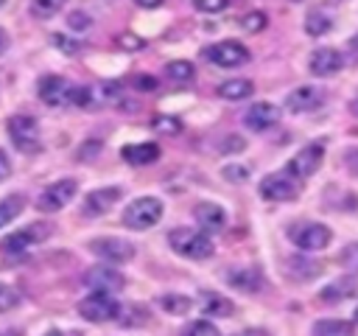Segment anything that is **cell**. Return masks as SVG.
Here are the masks:
<instances>
[{
	"instance_id": "obj_48",
	"label": "cell",
	"mask_w": 358,
	"mask_h": 336,
	"mask_svg": "<svg viewBox=\"0 0 358 336\" xmlns=\"http://www.w3.org/2000/svg\"><path fill=\"white\" fill-rule=\"evenodd\" d=\"M45 336H84V333H78V330H48Z\"/></svg>"
},
{
	"instance_id": "obj_24",
	"label": "cell",
	"mask_w": 358,
	"mask_h": 336,
	"mask_svg": "<svg viewBox=\"0 0 358 336\" xmlns=\"http://www.w3.org/2000/svg\"><path fill=\"white\" fill-rule=\"evenodd\" d=\"M333 28V14L330 11H324V8H310L308 11V17H305V31L310 34V36H322V34H327Z\"/></svg>"
},
{
	"instance_id": "obj_19",
	"label": "cell",
	"mask_w": 358,
	"mask_h": 336,
	"mask_svg": "<svg viewBox=\"0 0 358 336\" xmlns=\"http://www.w3.org/2000/svg\"><path fill=\"white\" fill-rule=\"evenodd\" d=\"M193 216H196L199 227L210 230V232H215V230H221L227 224V210L221 204H215V202H199L193 207Z\"/></svg>"
},
{
	"instance_id": "obj_9",
	"label": "cell",
	"mask_w": 358,
	"mask_h": 336,
	"mask_svg": "<svg viewBox=\"0 0 358 336\" xmlns=\"http://www.w3.org/2000/svg\"><path fill=\"white\" fill-rule=\"evenodd\" d=\"M90 252L98 255V258H103L106 263H126V260H131V258L137 255V249H134L131 241H126V238H115V235L90 241Z\"/></svg>"
},
{
	"instance_id": "obj_7",
	"label": "cell",
	"mask_w": 358,
	"mask_h": 336,
	"mask_svg": "<svg viewBox=\"0 0 358 336\" xmlns=\"http://www.w3.org/2000/svg\"><path fill=\"white\" fill-rule=\"evenodd\" d=\"M78 314L87 322H112L120 314V302L112 294H98L95 291V294H90L78 302Z\"/></svg>"
},
{
	"instance_id": "obj_23",
	"label": "cell",
	"mask_w": 358,
	"mask_h": 336,
	"mask_svg": "<svg viewBox=\"0 0 358 336\" xmlns=\"http://www.w3.org/2000/svg\"><path fill=\"white\" fill-rule=\"evenodd\" d=\"M227 280H229V286H235V288H241V291H257V288L263 286L257 269H232V272L227 274Z\"/></svg>"
},
{
	"instance_id": "obj_29",
	"label": "cell",
	"mask_w": 358,
	"mask_h": 336,
	"mask_svg": "<svg viewBox=\"0 0 358 336\" xmlns=\"http://www.w3.org/2000/svg\"><path fill=\"white\" fill-rule=\"evenodd\" d=\"M117 322H120L123 328H143V325L148 322V311H145V308H140V305H129V308H120V314H117Z\"/></svg>"
},
{
	"instance_id": "obj_49",
	"label": "cell",
	"mask_w": 358,
	"mask_h": 336,
	"mask_svg": "<svg viewBox=\"0 0 358 336\" xmlns=\"http://www.w3.org/2000/svg\"><path fill=\"white\" fill-rule=\"evenodd\" d=\"M137 6H143V8H157V6H162V0H134Z\"/></svg>"
},
{
	"instance_id": "obj_5",
	"label": "cell",
	"mask_w": 358,
	"mask_h": 336,
	"mask_svg": "<svg viewBox=\"0 0 358 336\" xmlns=\"http://www.w3.org/2000/svg\"><path fill=\"white\" fill-rule=\"evenodd\" d=\"M322 160H324V143L316 140V143L302 146V148L288 160L285 171H288L291 176H296V179H308V176H313V174L319 171Z\"/></svg>"
},
{
	"instance_id": "obj_15",
	"label": "cell",
	"mask_w": 358,
	"mask_h": 336,
	"mask_svg": "<svg viewBox=\"0 0 358 336\" xmlns=\"http://www.w3.org/2000/svg\"><path fill=\"white\" fill-rule=\"evenodd\" d=\"M120 196H123L120 188H98V190H90L87 199H84V204H81V213L90 216V218H98V216L109 213L112 204H115Z\"/></svg>"
},
{
	"instance_id": "obj_17",
	"label": "cell",
	"mask_w": 358,
	"mask_h": 336,
	"mask_svg": "<svg viewBox=\"0 0 358 336\" xmlns=\"http://www.w3.org/2000/svg\"><path fill=\"white\" fill-rule=\"evenodd\" d=\"M344 67V56L336 48H316L310 53V73L313 76H333Z\"/></svg>"
},
{
	"instance_id": "obj_1",
	"label": "cell",
	"mask_w": 358,
	"mask_h": 336,
	"mask_svg": "<svg viewBox=\"0 0 358 336\" xmlns=\"http://www.w3.org/2000/svg\"><path fill=\"white\" fill-rule=\"evenodd\" d=\"M168 244H171L173 252H179L187 260H207L215 252L213 241L201 230H193V227H176V230H171L168 232Z\"/></svg>"
},
{
	"instance_id": "obj_50",
	"label": "cell",
	"mask_w": 358,
	"mask_h": 336,
	"mask_svg": "<svg viewBox=\"0 0 358 336\" xmlns=\"http://www.w3.org/2000/svg\"><path fill=\"white\" fill-rule=\"evenodd\" d=\"M6 50H8V34H6L3 28H0V56H3Z\"/></svg>"
},
{
	"instance_id": "obj_47",
	"label": "cell",
	"mask_w": 358,
	"mask_h": 336,
	"mask_svg": "<svg viewBox=\"0 0 358 336\" xmlns=\"http://www.w3.org/2000/svg\"><path fill=\"white\" fill-rule=\"evenodd\" d=\"M238 336H271V333L263 330V328H249V330H243V333H238Z\"/></svg>"
},
{
	"instance_id": "obj_45",
	"label": "cell",
	"mask_w": 358,
	"mask_h": 336,
	"mask_svg": "<svg viewBox=\"0 0 358 336\" xmlns=\"http://www.w3.org/2000/svg\"><path fill=\"white\" fill-rule=\"evenodd\" d=\"M8 174H11V162H8L6 151H0V182H3V179H8Z\"/></svg>"
},
{
	"instance_id": "obj_8",
	"label": "cell",
	"mask_w": 358,
	"mask_h": 336,
	"mask_svg": "<svg viewBox=\"0 0 358 336\" xmlns=\"http://www.w3.org/2000/svg\"><path fill=\"white\" fill-rule=\"evenodd\" d=\"M201 56L210 62V64H218V67H238L243 62H249V50L235 42V39H224V42H215V45H207L201 50Z\"/></svg>"
},
{
	"instance_id": "obj_34",
	"label": "cell",
	"mask_w": 358,
	"mask_h": 336,
	"mask_svg": "<svg viewBox=\"0 0 358 336\" xmlns=\"http://www.w3.org/2000/svg\"><path fill=\"white\" fill-rule=\"evenodd\" d=\"M352 274H358V241L355 244H347L344 249H341V258H338Z\"/></svg>"
},
{
	"instance_id": "obj_3",
	"label": "cell",
	"mask_w": 358,
	"mask_h": 336,
	"mask_svg": "<svg viewBox=\"0 0 358 336\" xmlns=\"http://www.w3.org/2000/svg\"><path fill=\"white\" fill-rule=\"evenodd\" d=\"M159 218H162V202H159L157 196H140V199H134V202L126 207V213H123V224H126L129 230H148V227H154Z\"/></svg>"
},
{
	"instance_id": "obj_41",
	"label": "cell",
	"mask_w": 358,
	"mask_h": 336,
	"mask_svg": "<svg viewBox=\"0 0 358 336\" xmlns=\"http://www.w3.org/2000/svg\"><path fill=\"white\" fill-rule=\"evenodd\" d=\"M224 176L232 179V182H243V179L249 176V168H246V165H227V168H224Z\"/></svg>"
},
{
	"instance_id": "obj_14",
	"label": "cell",
	"mask_w": 358,
	"mask_h": 336,
	"mask_svg": "<svg viewBox=\"0 0 358 336\" xmlns=\"http://www.w3.org/2000/svg\"><path fill=\"white\" fill-rule=\"evenodd\" d=\"M84 283L92 291H98V294H112V291H120L126 286L123 274L115 272L112 266H92V269H87L84 272Z\"/></svg>"
},
{
	"instance_id": "obj_46",
	"label": "cell",
	"mask_w": 358,
	"mask_h": 336,
	"mask_svg": "<svg viewBox=\"0 0 358 336\" xmlns=\"http://www.w3.org/2000/svg\"><path fill=\"white\" fill-rule=\"evenodd\" d=\"M344 162H347V165H350V168H352V171L358 174V148H352V151H350V154L344 157Z\"/></svg>"
},
{
	"instance_id": "obj_4",
	"label": "cell",
	"mask_w": 358,
	"mask_h": 336,
	"mask_svg": "<svg viewBox=\"0 0 358 336\" xmlns=\"http://www.w3.org/2000/svg\"><path fill=\"white\" fill-rule=\"evenodd\" d=\"M288 238L299 246V249H308V252H316V249H324L333 238L330 227L319 224V221H296L288 227Z\"/></svg>"
},
{
	"instance_id": "obj_27",
	"label": "cell",
	"mask_w": 358,
	"mask_h": 336,
	"mask_svg": "<svg viewBox=\"0 0 358 336\" xmlns=\"http://www.w3.org/2000/svg\"><path fill=\"white\" fill-rule=\"evenodd\" d=\"M157 305L165 311V314H173V316H185L190 308H193V300L187 294H162L157 300Z\"/></svg>"
},
{
	"instance_id": "obj_52",
	"label": "cell",
	"mask_w": 358,
	"mask_h": 336,
	"mask_svg": "<svg viewBox=\"0 0 358 336\" xmlns=\"http://www.w3.org/2000/svg\"><path fill=\"white\" fill-rule=\"evenodd\" d=\"M0 336H22V333H17V330H6V333H0Z\"/></svg>"
},
{
	"instance_id": "obj_43",
	"label": "cell",
	"mask_w": 358,
	"mask_h": 336,
	"mask_svg": "<svg viewBox=\"0 0 358 336\" xmlns=\"http://www.w3.org/2000/svg\"><path fill=\"white\" fill-rule=\"evenodd\" d=\"M134 84H137L140 90H154V87H157V78H151V76L143 73V76H134Z\"/></svg>"
},
{
	"instance_id": "obj_18",
	"label": "cell",
	"mask_w": 358,
	"mask_h": 336,
	"mask_svg": "<svg viewBox=\"0 0 358 336\" xmlns=\"http://www.w3.org/2000/svg\"><path fill=\"white\" fill-rule=\"evenodd\" d=\"M355 294H358V280H355V274H344V277L330 280V283L319 291V300H322V302H341V300L355 297Z\"/></svg>"
},
{
	"instance_id": "obj_54",
	"label": "cell",
	"mask_w": 358,
	"mask_h": 336,
	"mask_svg": "<svg viewBox=\"0 0 358 336\" xmlns=\"http://www.w3.org/2000/svg\"><path fill=\"white\" fill-rule=\"evenodd\" d=\"M352 319H355V322H358V308H355V314H352Z\"/></svg>"
},
{
	"instance_id": "obj_38",
	"label": "cell",
	"mask_w": 358,
	"mask_h": 336,
	"mask_svg": "<svg viewBox=\"0 0 358 336\" xmlns=\"http://www.w3.org/2000/svg\"><path fill=\"white\" fill-rule=\"evenodd\" d=\"M53 45L59 48V50H64V53H78L81 50V42H76V39H64L62 34H53Z\"/></svg>"
},
{
	"instance_id": "obj_22",
	"label": "cell",
	"mask_w": 358,
	"mask_h": 336,
	"mask_svg": "<svg viewBox=\"0 0 358 336\" xmlns=\"http://www.w3.org/2000/svg\"><path fill=\"white\" fill-rule=\"evenodd\" d=\"M255 92V84L249 78H227L224 84H218V95L224 101H243Z\"/></svg>"
},
{
	"instance_id": "obj_25",
	"label": "cell",
	"mask_w": 358,
	"mask_h": 336,
	"mask_svg": "<svg viewBox=\"0 0 358 336\" xmlns=\"http://www.w3.org/2000/svg\"><path fill=\"white\" fill-rule=\"evenodd\" d=\"M319 272H322V263H316V260H310V258L294 255V258L288 260V274H291L294 280H310V277H316Z\"/></svg>"
},
{
	"instance_id": "obj_6",
	"label": "cell",
	"mask_w": 358,
	"mask_h": 336,
	"mask_svg": "<svg viewBox=\"0 0 358 336\" xmlns=\"http://www.w3.org/2000/svg\"><path fill=\"white\" fill-rule=\"evenodd\" d=\"M260 196L268 202H291L299 196V179L291 176L288 171H274L263 176L260 182Z\"/></svg>"
},
{
	"instance_id": "obj_13",
	"label": "cell",
	"mask_w": 358,
	"mask_h": 336,
	"mask_svg": "<svg viewBox=\"0 0 358 336\" xmlns=\"http://www.w3.org/2000/svg\"><path fill=\"white\" fill-rule=\"evenodd\" d=\"M324 104V90L322 87H313V84H305V87H296L288 92L285 98V109L294 112V115H302V112H313Z\"/></svg>"
},
{
	"instance_id": "obj_12",
	"label": "cell",
	"mask_w": 358,
	"mask_h": 336,
	"mask_svg": "<svg viewBox=\"0 0 358 336\" xmlns=\"http://www.w3.org/2000/svg\"><path fill=\"white\" fill-rule=\"evenodd\" d=\"M50 232H53L50 224H45V221H34V224H28L25 230H17V232H11L8 238H3L0 249H6V252H22L25 246L45 241Z\"/></svg>"
},
{
	"instance_id": "obj_10",
	"label": "cell",
	"mask_w": 358,
	"mask_h": 336,
	"mask_svg": "<svg viewBox=\"0 0 358 336\" xmlns=\"http://www.w3.org/2000/svg\"><path fill=\"white\" fill-rule=\"evenodd\" d=\"M76 190H78V182H76V179H59V182L48 185V188L36 196V207H39L42 213H56V210H62V207L76 196Z\"/></svg>"
},
{
	"instance_id": "obj_2",
	"label": "cell",
	"mask_w": 358,
	"mask_h": 336,
	"mask_svg": "<svg viewBox=\"0 0 358 336\" xmlns=\"http://www.w3.org/2000/svg\"><path fill=\"white\" fill-rule=\"evenodd\" d=\"M6 129H8V137H11V143L17 146V151H22V154H36V151L42 148L36 118H31V115H11L8 123H6Z\"/></svg>"
},
{
	"instance_id": "obj_16",
	"label": "cell",
	"mask_w": 358,
	"mask_h": 336,
	"mask_svg": "<svg viewBox=\"0 0 358 336\" xmlns=\"http://www.w3.org/2000/svg\"><path fill=\"white\" fill-rule=\"evenodd\" d=\"M277 120H280V106H274V104H268V101L252 104V106L246 109V115H243V123H246V129H252V132H266V129H271Z\"/></svg>"
},
{
	"instance_id": "obj_30",
	"label": "cell",
	"mask_w": 358,
	"mask_h": 336,
	"mask_svg": "<svg viewBox=\"0 0 358 336\" xmlns=\"http://www.w3.org/2000/svg\"><path fill=\"white\" fill-rule=\"evenodd\" d=\"M165 76L173 78V81H190V78H193V64L185 62V59L168 62V64H165Z\"/></svg>"
},
{
	"instance_id": "obj_39",
	"label": "cell",
	"mask_w": 358,
	"mask_h": 336,
	"mask_svg": "<svg viewBox=\"0 0 358 336\" xmlns=\"http://www.w3.org/2000/svg\"><path fill=\"white\" fill-rule=\"evenodd\" d=\"M243 137H238V134H232V137H227L224 143H221V154H238V151H243Z\"/></svg>"
},
{
	"instance_id": "obj_35",
	"label": "cell",
	"mask_w": 358,
	"mask_h": 336,
	"mask_svg": "<svg viewBox=\"0 0 358 336\" xmlns=\"http://www.w3.org/2000/svg\"><path fill=\"white\" fill-rule=\"evenodd\" d=\"M185 336H221V333H218V328H215V325H210V322L199 319V322L187 325V333H185Z\"/></svg>"
},
{
	"instance_id": "obj_28",
	"label": "cell",
	"mask_w": 358,
	"mask_h": 336,
	"mask_svg": "<svg viewBox=\"0 0 358 336\" xmlns=\"http://www.w3.org/2000/svg\"><path fill=\"white\" fill-rule=\"evenodd\" d=\"M22 207H25V196H22V193H11V196H6V199L0 202V227L11 224V221L22 213Z\"/></svg>"
},
{
	"instance_id": "obj_51",
	"label": "cell",
	"mask_w": 358,
	"mask_h": 336,
	"mask_svg": "<svg viewBox=\"0 0 358 336\" xmlns=\"http://www.w3.org/2000/svg\"><path fill=\"white\" fill-rule=\"evenodd\" d=\"M350 112H352V115H358V95L352 98V104H350Z\"/></svg>"
},
{
	"instance_id": "obj_40",
	"label": "cell",
	"mask_w": 358,
	"mask_h": 336,
	"mask_svg": "<svg viewBox=\"0 0 358 336\" xmlns=\"http://www.w3.org/2000/svg\"><path fill=\"white\" fill-rule=\"evenodd\" d=\"M117 45L126 48V50H140L145 42L140 36H131V34H117Z\"/></svg>"
},
{
	"instance_id": "obj_31",
	"label": "cell",
	"mask_w": 358,
	"mask_h": 336,
	"mask_svg": "<svg viewBox=\"0 0 358 336\" xmlns=\"http://www.w3.org/2000/svg\"><path fill=\"white\" fill-rule=\"evenodd\" d=\"M64 3L67 0H31V11L36 17H53L56 11H62Z\"/></svg>"
},
{
	"instance_id": "obj_53",
	"label": "cell",
	"mask_w": 358,
	"mask_h": 336,
	"mask_svg": "<svg viewBox=\"0 0 358 336\" xmlns=\"http://www.w3.org/2000/svg\"><path fill=\"white\" fill-rule=\"evenodd\" d=\"M350 45H352V48H358V36H352V42H350Z\"/></svg>"
},
{
	"instance_id": "obj_37",
	"label": "cell",
	"mask_w": 358,
	"mask_h": 336,
	"mask_svg": "<svg viewBox=\"0 0 358 336\" xmlns=\"http://www.w3.org/2000/svg\"><path fill=\"white\" fill-rule=\"evenodd\" d=\"M263 25H266L263 11H249V14L243 17V28H246V31H252V34H255V31H260Z\"/></svg>"
},
{
	"instance_id": "obj_36",
	"label": "cell",
	"mask_w": 358,
	"mask_h": 336,
	"mask_svg": "<svg viewBox=\"0 0 358 336\" xmlns=\"http://www.w3.org/2000/svg\"><path fill=\"white\" fill-rule=\"evenodd\" d=\"M193 6L199 11H204V14H218V11H224L229 6V0H193Z\"/></svg>"
},
{
	"instance_id": "obj_44",
	"label": "cell",
	"mask_w": 358,
	"mask_h": 336,
	"mask_svg": "<svg viewBox=\"0 0 358 336\" xmlns=\"http://www.w3.org/2000/svg\"><path fill=\"white\" fill-rule=\"evenodd\" d=\"M84 146H87V148H81V160H87V157H95V154L101 151V143H98V140H87Z\"/></svg>"
},
{
	"instance_id": "obj_20",
	"label": "cell",
	"mask_w": 358,
	"mask_h": 336,
	"mask_svg": "<svg viewBox=\"0 0 358 336\" xmlns=\"http://www.w3.org/2000/svg\"><path fill=\"white\" fill-rule=\"evenodd\" d=\"M199 305H201V311L207 316H232V311H235V305L218 291H201L199 294Z\"/></svg>"
},
{
	"instance_id": "obj_33",
	"label": "cell",
	"mask_w": 358,
	"mask_h": 336,
	"mask_svg": "<svg viewBox=\"0 0 358 336\" xmlns=\"http://www.w3.org/2000/svg\"><path fill=\"white\" fill-rule=\"evenodd\" d=\"M17 302H20V294H17L11 286L0 283V314H6V311H11V308H17Z\"/></svg>"
},
{
	"instance_id": "obj_11",
	"label": "cell",
	"mask_w": 358,
	"mask_h": 336,
	"mask_svg": "<svg viewBox=\"0 0 358 336\" xmlns=\"http://www.w3.org/2000/svg\"><path fill=\"white\" fill-rule=\"evenodd\" d=\"M73 84L67 81V78H62V76H56V73H50V76H42L39 78V84H36V92H39V98H42V104H48V106H62V104H73Z\"/></svg>"
},
{
	"instance_id": "obj_55",
	"label": "cell",
	"mask_w": 358,
	"mask_h": 336,
	"mask_svg": "<svg viewBox=\"0 0 358 336\" xmlns=\"http://www.w3.org/2000/svg\"><path fill=\"white\" fill-rule=\"evenodd\" d=\"M3 3H6V0H0V6H3Z\"/></svg>"
},
{
	"instance_id": "obj_32",
	"label": "cell",
	"mask_w": 358,
	"mask_h": 336,
	"mask_svg": "<svg viewBox=\"0 0 358 336\" xmlns=\"http://www.w3.org/2000/svg\"><path fill=\"white\" fill-rule=\"evenodd\" d=\"M151 126H154V132H165V134L182 132V120H179V118H171V115H157V118L151 120Z\"/></svg>"
},
{
	"instance_id": "obj_21",
	"label": "cell",
	"mask_w": 358,
	"mask_h": 336,
	"mask_svg": "<svg viewBox=\"0 0 358 336\" xmlns=\"http://www.w3.org/2000/svg\"><path fill=\"white\" fill-rule=\"evenodd\" d=\"M120 157L129 162V165H148L159 157V146L157 143H137V146H123Z\"/></svg>"
},
{
	"instance_id": "obj_42",
	"label": "cell",
	"mask_w": 358,
	"mask_h": 336,
	"mask_svg": "<svg viewBox=\"0 0 358 336\" xmlns=\"http://www.w3.org/2000/svg\"><path fill=\"white\" fill-rule=\"evenodd\" d=\"M67 22H70L76 31H81V28H90V17H84L81 11H73V14L67 17Z\"/></svg>"
},
{
	"instance_id": "obj_26",
	"label": "cell",
	"mask_w": 358,
	"mask_h": 336,
	"mask_svg": "<svg viewBox=\"0 0 358 336\" xmlns=\"http://www.w3.org/2000/svg\"><path fill=\"white\" fill-rule=\"evenodd\" d=\"M310 336H355V328L344 319H319Z\"/></svg>"
}]
</instances>
